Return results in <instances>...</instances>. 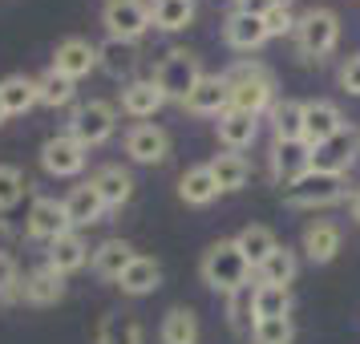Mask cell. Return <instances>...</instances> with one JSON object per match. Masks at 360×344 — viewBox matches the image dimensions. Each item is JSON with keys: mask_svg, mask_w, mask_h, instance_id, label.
Segmentation results:
<instances>
[{"mask_svg": "<svg viewBox=\"0 0 360 344\" xmlns=\"http://www.w3.org/2000/svg\"><path fill=\"white\" fill-rule=\"evenodd\" d=\"M198 272H202V284L211 288V292H223V295H235L247 288V279H251V263L247 255L239 251L235 239H219V243L207 247V255L198 263Z\"/></svg>", "mask_w": 360, "mask_h": 344, "instance_id": "obj_1", "label": "cell"}, {"mask_svg": "<svg viewBox=\"0 0 360 344\" xmlns=\"http://www.w3.org/2000/svg\"><path fill=\"white\" fill-rule=\"evenodd\" d=\"M227 89H231V110H243V114L259 117L263 110H271V73L255 61H239V65L227 73Z\"/></svg>", "mask_w": 360, "mask_h": 344, "instance_id": "obj_2", "label": "cell"}, {"mask_svg": "<svg viewBox=\"0 0 360 344\" xmlns=\"http://www.w3.org/2000/svg\"><path fill=\"white\" fill-rule=\"evenodd\" d=\"M336 41H340V17L332 8H308L295 20V49H300V57L320 61V57H328L336 49Z\"/></svg>", "mask_w": 360, "mask_h": 344, "instance_id": "obj_3", "label": "cell"}, {"mask_svg": "<svg viewBox=\"0 0 360 344\" xmlns=\"http://www.w3.org/2000/svg\"><path fill=\"white\" fill-rule=\"evenodd\" d=\"M344 198V174H324V170H308L295 182L283 186V203L295 211H316V207H332Z\"/></svg>", "mask_w": 360, "mask_h": 344, "instance_id": "obj_4", "label": "cell"}, {"mask_svg": "<svg viewBox=\"0 0 360 344\" xmlns=\"http://www.w3.org/2000/svg\"><path fill=\"white\" fill-rule=\"evenodd\" d=\"M154 82L166 94V101H186L191 89L202 82V65H198V57L191 49H174L166 53L162 65L154 69Z\"/></svg>", "mask_w": 360, "mask_h": 344, "instance_id": "obj_5", "label": "cell"}, {"mask_svg": "<svg viewBox=\"0 0 360 344\" xmlns=\"http://www.w3.org/2000/svg\"><path fill=\"white\" fill-rule=\"evenodd\" d=\"M114 126H117V110L110 101L94 98V101H85V106L73 110V117H69V138H77L89 150V146H101L114 134Z\"/></svg>", "mask_w": 360, "mask_h": 344, "instance_id": "obj_6", "label": "cell"}, {"mask_svg": "<svg viewBox=\"0 0 360 344\" xmlns=\"http://www.w3.org/2000/svg\"><path fill=\"white\" fill-rule=\"evenodd\" d=\"M101 25L110 29L114 41H138L150 29V4L146 0H110L101 8Z\"/></svg>", "mask_w": 360, "mask_h": 344, "instance_id": "obj_7", "label": "cell"}, {"mask_svg": "<svg viewBox=\"0 0 360 344\" xmlns=\"http://www.w3.org/2000/svg\"><path fill=\"white\" fill-rule=\"evenodd\" d=\"M85 158H89V150H85L77 138H69V134H57V138H49V142L41 146V166L49 170L53 179H73V174H82Z\"/></svg>", "mask_w": 360, "mask_h": 344, "instance_id": "obj_8", "label": "cell"}, {"mask_svg": "<svg viewBox=\"0 0 360 344\" xmlns=\"http://www.w3.org/2000/svg\"><path fill=\"white\" fill-rule=\"evenodd\" d=\"M356 142H360V134L352 130V126L336 130L328 142L311 146V170H324V174H344V170L352 166V158H356Z\"/></svg>", "mask_w": 360, "mask_h": 344, "instance_id": "obj_9", "label": "cell"}, {"mask_svg": "<svg viewBox=\"0 0 360 344\" xmlns=\"http://www.w3.org/2000/svg\"><path fill=\"white\" fill-rule=\"evenodd\" d=\"M53 69L61 77H69V82H82V77H89L98 69V45L85 41V37H65L57 45V53H53Z\"/></svg>", "mask_w": 360, "mask_h": 344, "instance_id": "obj_10", "label": "cell"}, {"mask_svg": "<svg viewBox=\"0 0 360 344\" xmlns=\"http://www.w3.org/2000/svg\"><path fill=\"white\" fill-rule=\"evenodd\" d=\"M126 154L142 166L166 163V154H170V134H166L162 126H154V122H138V126L126 134Z\"/></svg>", "mask_w": 360, "mask_h": 344, "instance_id": "obj_11", "label": "cell"}, {"mask_svg": "<svg viewBox=\"0 0 360 344\" xmlns=\"http://www.w3.org/2000/svg\"><path fill=\"white\" fill-rule=\"evenodd\" d=\"M25 231H29V239H45V243H53V239H61L69 227L65 219V207L57 203V198H33V207H29V219H25Z\"/></svg>", "mask_w": 360, "mask_h": 344, "instance_id": "obj_12", "label": "cell"}, {"mask_svg": "<svg viewBox=\"0 0 360 344\" xmlns=\"http://www.w3.org/2000/svg\"><path fill=\"white\" fill-rule=\"evenodd\" d=\"M336 130H344V114L332 106V101H304V142L308 146H320L328 142Z\"/></svg>", "mask_w": 360, "mask_h": 344, "instance_id": "obj_13", "label": "cell"}, {"mask_svg": "<svg viewBox=\"0 0 360 344\" xmlns=\"http://www.w3.org/2000/svg\"><path fill=\"white\" fill-rule=\"evenodd\" d=\"M223 41H227L235 53H251L267 41V29H263V17H251L243 8H235L227 20H223Z\"/></svg>", "mask_w": 360, "mask_h": 344, "instance_id": "obj_14", "label": "cell"}, {"mask_svg": "<svg viewBox=\"0 0 360 344\" xmlns=\"http://www.w3.org/2000/svg\"><path fill=\"white\" fill-rule=\"evenodd\" d=\"M214 134H219V142L227 150H247L255 138H259V117L255 114H243V110H227V114H219L214 122Z\"/></svg>", "mask_w": 360, "mask_h": 344, "instance_id": "obj_15", "label": "cell"}, {"mask_svg": "<svg viewBox=\"0 0 360 344\" xmlns=\"http://www.w3.org/2000/svg\"><path fill=\"white\" fill-rule=\"evenodd\" d=\"M20 295H25L29 304H37V308H49V304H57V300L65 295V276H61L57 267H49V263H41L37 272L25 276Z\"/></svg>", "mask_w": 360, "mask_h": 344, "instance_id": "obj_16", "label": "cell"}, {"mask_svg": "<svg viewBox=\"0 0 360 344\" xmlns=\"http://www.w3.org/2000/svg\"><path fill=\"white\" fill-rule=\"evenodd\" d=\"M271 170H276V179L283 182V186L295 182L300 174L311 170V146L304 138H295V142H276V150H271Z\"/></svg>", "mask_w": 360, "mask_h": 344, "instance_id": "obj_17", "label": "cell"}, {"mask_svg": "<svg viewBox=\"0 0 360 344\" xmlns=\"http://www.w3.org/2000/svg\"><path fill=\"white\" fill-rule=\"evenodd\" d=\"M61 207H65V219L69 227H94V223H101V215H105V203L98 198V191L85 182V186H73L65 198H61Z\"/></svg>", "mask_w": 360, "mask_h": 344, "instance_id": "obj_18", "label": "cell"}, {"mask_svg": "<svg viewBox=\"0 0 360 344\" xmlns=\"http://www.w3.org/2000/svg\"><path fill=\"white\" fill-rule=\"evenodd\" d=\"M191 114H227L231 110V89H227V77H202V82L191 89V98L182 101Z\"/></svg>", "mask_w": 360, "mask_h": 344, "instance_id": "obj_19", "label": "cell"}, {"mask_svg": "<svg viewBox=\"0 0 360 344\" xmlns=\"http://www.w3.org/2000/svg\"><path fill=\"white\" fill-rule=\"evenodd\" d=\"M89 255H94V251H89V243H85L82 235H77V231H65L61 239L49 243V260L45 263L57 267L61 276H69V272H82L85 263H89Z\"/></svg>", "mask_w": 360, "mask_h": 344, "instance_id": "obj_20", "label": "cell"}, {"mask_svg": "<svg viewBox=\"0 0 360 344\" xmlns=\"http://www.w3.org/2000/svg\"><path fill=\"white\" fill-rule=\"evenodd\" d=\"M162 106H166V94L158 89L154 77L130 82L126 89H122V114H130V117H154Z\"/></svg>", "mask_w": 360, "mask_h": 344, "instance_id": "obj_21", "label": "cell"}, {"mask_svg": "<svg viewBox=\"0 0 360 344\" xmlns=\"http://www.w3.org/2000/svg\"><path fill=\"white\" fill-rule=\"evenodd\" d=\"M158 284H162V263L154 255H134V263L117 276V288L126 295H150Z\"/></svg>", "mask_w": 360, "mask_h": 344, "instance_id": "obj_22", "label": "cell"}, {"mask_svg": "<svg viewBox=\"0 0 360 344\" xmlns=\"http://www.w3.org/2000/svg\"><path fill=\"white\" fill-rule=\"evenodd\" d=\"M336 251H340V227H336V223L316 219V223L304 227V255H308L311 263H332Z\"/></svg>", "mask_w": 360, "mask_h": 344, "instance_id": "obj_23", "label": "cell"}, {"mask_svg": "<svg viewBox=\"0 0 360 344\" xmlns=\"http://www.w3.org/2000/svg\"><path fill=\"white\" fill-rule=\"evenodd\" d=\"M89 186L98 191V198L105 207H126L134 195V179H130V170H122V166H101L98 174L89 179Z\"/></svg>", "mask_w": 360, "mask_h": 344, "instance_id": "obj_24", "label": "cell"}, {"mask_svg": "<svg viewBox=\"0 0 360 344\" xmlns=\"http://www.w3.org/2000/svg\"><path fill=\"white\" fill-rule=\"evenodd\" d=\"M134 251L126 239H105V243H98L94 247V255H89V263H94V272H98L101 279H117L126 267L134 263Z\"/></svg>", "mask_w": 360, "mask_h": 344, "instance_id": "obj_25", "label": "cell"}, {"mask_svg": "<svg viewBox=\"0 0 360 344\" xmlns=\"http://www.w3.org/2000/svg\"><path fill=\"white\" fill-rule=\"evenodd\" d=\"M179 198L186 207H207V203H214L219 198V182H214L211 166H191L179 179Z\"/></svg>", "mask_w": 360, "mask_h": 344, "instance_id": "obj_26", "label": "cell"}, {"mask_svg": "<svg viewBox=\"0 0 360 344\" xmlns=\"http://www.w3.org/2000/svg\"><path fill=\"white\" fill-rule=\"evenodd\" d=\"M207 166H211L214 182H219V195H227V191H243L247 174H251L247 158H243V154H235V150H227V154H214Z\"/></svg>", "mask_w": 360, "mask_h": 344, "instance_id": "obj_27", "label": "cell"}, {"mask_svg": "<svg viewBox=\"0 0 360 344\" xmlns=\"http://www.w3.org/2000/svg\"><path fill=\"white\" fill-rule=\"evenodd\" d=\"M195 20V0H154L150 4V25L162 33H179Z\"/></svg>", "mask_w": 360, "mask_h": 344, "instance_id": "obj_28", "label": "cell"}, {"mask_svg": "<svg viewBox=\"0 0 360 344\" xmlns=\"http://www.w3.org/2000/svg\"><path fill=\"white\" fill-rule=\"evenodd\" d=\"M271 130H276V142H295L304 138V101L283 98L271 106Z\"/></svg>", "mask_w": 360, "mask_h": 344, "instance_id": "obj_29", "label": "cell"}, {"mask_svg": "<svg viewBox=\"0 0 360 344\" xmlns=\"http://www.w3.org/2000/svg\"><path fill=\"white\" fill-rule=\"evenodd\" d=\"M162 344H198V316L191 308H170L158 328Z\"/></svg>", "mask_w": 360, "mask_h": 344, "instance_id": "obj_30", "label": "cell"}, {"mask_svg": "<svg viewBox=\"0 0 360 344\" xmlns=\"http://www.w3.org/2000/svg\"><path fill=\"white\" fill-rule=\"evenodd\" d=\"M235 243H239V251L247 255V263H251V267H259V263L279 247V239H276V231H271V227L251 223V227H243L239 235H235Z\"/></svg>", "mask_w": 360, "mask_h": 344, "instance_id": "obj_31", "label": "cell"}, {"mask_svg": "<svg viewBox=\"0 0 360 344\" xmlns=\"http://www.w3.org/2000/svg\"><path fill=\"white\" fill-rule=\"evenodd\" d=\"M0 98H4L8 117L29 114V110L37 106V82H33V77H25V73H13V77H4V82H0Z\"/></svg>", "mask_w": 360, "mask_h": 344, "instance_id": "obj_32", "label": "cell"}, {"mask_svg": "<svg viewBox=\"0 0 360 344\" xmlns=\"http://www.w3.org/2000/svg\"><path fill=\"white\" fill-rule=\"evenodd\" d=\"M98 344H142V324L130 312H110L98 324Z\"/></svg>", "mask_w": 360, "mask_h": 344, "instance_id": "obj_33", "label": "cell"}, {"mask_svg": "<svg viewBox=\"0 0 360 344\" xmlns=\"http://www.w3.org/2000/svg\"><path fill=\"white\" fill-rule=\"evenodd\" d=\"M295 267H300L295 251L279 243L276 251H271V255H267V260L255 267V272H259V284H276V288H288V284L295 279Z\"/></svg>", "mask_w": 360, "mask_h": 344, "instance_id": "obj_34", "label": "cell"}, {"mask_svg": "<svg viewBox=\"0 0 360 344\" xmlns=\"http://www.w3.org/2000/svg\"><path fill=\"white\" fill-rule=\"evenodd\" d=\"M292 312V292L276 284H255V320H279Z\"/></svg>", "mask_w": 360, "mask_h": 344, "instance_id": "obj_35", "label": "cell"}, {"mask_svg": "<svg viewBox=\"0 0 360 344\" xmlns=\"http://www.w3.org/2000/svg\"><path fill=\"white\" fill-rule=\"evenodd\" d=\"M73 98H77V82L61 77L57 69H49V73L37 82V101H41V106H49V110H61V106H69Z\"/></svg>", "mask_w": 360, "mask_h": 344, "instance_id": "obj_36", "label": "cell"}, {"mask_svg": "<svg viewBox=\"0 0 360 344\" xmlns=\"http://www.w3.org/2000/svg\"><path fill=\"white\" fill-rule=\"evenodd\" d=\"M134 61H138V53H134L130 41H105V45H98V65L110 73V77H122V73H130Z\"/></svg>", "mask_w": 360, "mask_h": 344, "instance_id": "obj_37", "label": "cell"}, {"mask_svg": "<svg viewBox=\"0 0 360 344\" xmlns=\"http://www.w3.org/2000/svg\"><path fill=\"white\" fill-rule=\"evenodd\" d=\"M227 316H231V328L235 332H247L251 336V328H255V288L247 284L243 292L227 295Z\"/></svg>", "mask_w": 360, "mask_h": 344, "instance_id": "obj_38", "label": "cell"}, {"mask_svg": "<svg viewBox=\"0 0 360 344\" xmlns=\"http://www.w3.org/2000/svg\"><path fill=\"white\" fill-rule=\"evenodd\" d=\"M292 340H295L292 316H279V320H255V328H251V344H292Z\"/></svg>", "mask_w": 360, "mask_h": 344, "instance_id": "obj_39", "label": "cell"}, {"mask_svg": "<svg viewBox=\"0 0 360 344\" xmlns=\"http://www.w3.org/2000/svg\"><path fill=\"white\" fill-rule=\"evenodd\" d=\"M25 191H29L25 174L13 163H0V211H13L20 198H25Z\"/></svg>", "mask_w": 360, "mask_h": 344, "instance_id": "obj_40", "label": "cell"}, {"mask_svg": "<svg viewBox=\"0 0 360 344\" xmlns=\"http://www.w3.org/2000/svg\"><path fill=\"white\" fill-rule=\"evenodd\" d=\"M263 29H267V37H288V33H295L292 8H288V4H276V8L263 17Z\"/></svg>", "mask_w": 360, "mask_h": 344, "instance_id": "obj_41", "label": "cell"}, {"mask_svg": "<svg viewBox=\"0 0 360 344\" xmlns=\"http://www.w3.org/2000/svg\"><path fill=\"white\" fill-rule=\"evenodd\" d=\"M20 292V272H17V260L0 251V300H13Z\"/></svg>", "mask_w": 360, "mask_h": 344, "instance_id": "obj_42", "label": "cell"}, {"mask_svg": "<svg viewBox=\"0 0 360 344\" xmlns=\"http://www.w3.org/2000/svg\"><path fill=\"white\" fill-rule=\"evenodd\" d=\"M340 89L352 94V98H360V53H352V57L340 65Z\"/></svg>", "mask_w": 360, "mask_h": 344, "instance_id": "obj_43", "label": "cell"}, {"mask_svg": "<svg viewBox=\"0 0 360 344\" xmlns=\"http://www.w3.org/2000/svg\"><path fill=\"white\" fill-rule=\"evenodd\" d=\"M239 8L251 13V17H267V13L276 8V0H239Z\"/></svg>", "mask_w": 360, "mask_h": 344, "instance_id": "obj_44", "label": "cell"}, {"mask_svg": "<svg viewBox=\"0 0 360 344\" xmlns=\"http://www.w3.org/2000/svg\"><path fill=\"white\" fill-rule=\"evenodd\" d=\"M352 219H356V223H360V191H356V195H352Z\"/></svg>", "mask_w": 360, "mask_h": 344, "instance_id": "obj_45", "label": "cell"}, {"mask_svg": "<svg viewBox=\"0 0 360 344\" xmlns=\"http://www.w3.org/2000/svg\"><path fill=\"white\" fill-rule=\"evenodd\" d=\"M4 122H8V110H4V98H0V126H4Z\"/></svg>", "mask_w": 360, "mask_h": 344, "instance_id": "obj_46", "label": "cell"}, {"mask_svg": "<svg viewBox=\"0 0 360 344\" xmlns=\"http://www.w3.org/2000/svg\"><path fill=\"white\" fill-rule=\"evenodd\" d=\"M276 4H288V8H292V0H276Z\"/></svg>", "mask_w": 360, "mask_h": 344, "instance_id": "obj_47", "label": "cell"}]
</instances>
